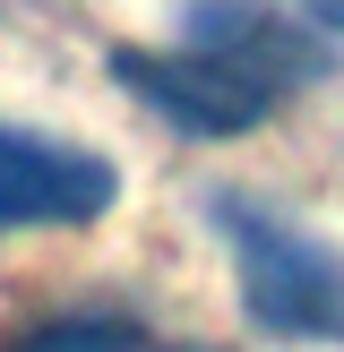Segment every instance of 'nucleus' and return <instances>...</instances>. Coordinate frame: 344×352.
<instances>
[{"instance_id":"obj_1","label":"nucleus","mask_w":344,"mask_h":352,"mask_svg":"<svg viewBox=\"0 0 344 352\" xmlns=\"http://www.w3.org/2000/svg\"><path fill=\"white\" fill-rule=\"evenodd\" d=\"M206 206H215L224 241H233L241 309L284 344H344V250H327L292 215H275L258 198H233V189H215Z\"/></svg>"},{"instance_id":"obj_2","label":"nucleus","mask_w":344,"mask_h":352,"mask_svg":"<svg viewBox=\"0 0 344 352\" xmlns=\"http://www.w3.org/2000/svg\"><path fill=\"white\" fill-rule=\"evenodd\" d=\"M112 78L129 86L147 112H164L172 129H189V138H241V129H258V120L275 112V86L267 78H250V69H233V60H206V52H138V43H120L112 52Z\"/></svg>"},{"instance_id":"obj_3","label":"nucleus","mask_w":344,"mask_h":352,"mask_svg":"<svg viewBox=\"0 0 344 352\" xmlns=\"http://www.w3.org/2000/svg\"><path fill=\"white\" fill-rule=\"evenodd\" d=\"M120 198V172L103 155L69 146L43 129H0V232H34V223H95Z\"/></svg>"},{"instance_id":"obj_4","label":"nucleus","mask_w":344,"mask_h":352,"mask_svg":"<svg viewBox=\"0 0 344 352\" xmlns=\"http://www.w3.org/2000/svg\"><path fill=\"white\" fill-rule=\"evenodd\" d=\"M189 52L250 69V78H267L275 95H292L301 78L327 69V43L310 26H292L275 0H189Z\"/></svg>"},{"instance_id":"obj_5","label":"nucleus","mask_w":344,"mask_h":352,"mask_svg":"<svg viewBox=\"0 0 344 352\" xmlns=\"http://www.w3.org/2000/svg\"><path fill=\"white\" fill-rule=\"evenodd\" d=\"M138 318H112V309H61V318L26 327V336H9L0 352H138Z\"/></svg>"},{"instance_id":"obj_6","label":"nucleus","mask_w":344,"mask_h":352,"mask_svg":"<svg viewBox=\"0 0 344 352\" xmlns=\"http://www.w3.org/2000/svg\"><path fill=\"white\" fill-rule=\"evenodd\" d=\"M189 352H198V344H189Z\"/></svg>"}]
</instances>
